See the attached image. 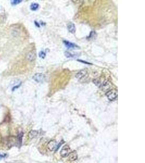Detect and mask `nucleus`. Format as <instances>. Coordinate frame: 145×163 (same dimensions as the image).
<instances>
[{"mask_svg": "<svg viewBox=\"0 0 145 163\" xmlns=\"http://www.w3.org/2000/svg\"><path fill=\"white\" fill-rule=\"evenodd\" d=\"M106 96L109 100L114 101L117 98V92L115 89L109 90L106 93Z\"/></svg>", "mask_w": 145, "mask_h": 163, "instance_id": "nucleus-1", "label": "nucleus"}, {"mask_svg": "<svg viewBox=\"0 0 145 163\" xmlns=\"http://www.w3.org/2000/svg\"><path fill=\"white\" fill-rule=\"evenodd\" d=\"M71 152V150L70 147L68 146V145H65L62 148V150L60 152V154L62 157L65 158L68 156V155L70 154V153Z\"/></svg>", "mask_w": 145, "mask_h": 163, "instance_id": "nucleus-2", "label": "nucleus"}, {"mask_svg": "<svg viewBox=\"0 0 145 163\" xmlns=\"http://www.w3.org/2000/svg\"><path fill=\"white\" fill-rule=\"evenodd\" d=\"M88 75V72L86 70H82L78 72V73H76V77L78 80L82 81L83 79H85L87 77Z\"/></svg>", "mask_w": 145, "mask_h": 163, "instance_id": "nucleus-3", "label": "nucleus"}, {"mask_svg": "<svg viewBox=\"0 0 145 163\" xmlns=\"http://www.w3.org/2000/svg\"><path fill=\"white\" fill-rule=\"evenodd\" d=\"M33 79L38 83H42L45 80V76L42 73H36L33 77Z\"/></svg>", "mask_w": 145, "mask_h": 163, "instance_id": "nucleus-4", "label": "nucleus"}, {"mask_svg": "<svg viewBox=\"0 0 145 163\" xmlns=\"http://www.w3.org/2000/svg\"><path fill=\"white\" fill-rule=\"evenodd\" d=\"M63 42L66 47L68 48H70V49H76H76H79V47H78L77 45L68 41L64 40Z\"/></svg>", "mask_w": 145, "mask_h": 163, "instance_id": "nucleus-5", "label": "nucleus"}, {"mask_svg": "<svg viewBox=\"0 0 145 163\" xmlns=\"http://www.w3.org/2000/svg\"><path fill=\"white\" fill-rule=\"evenodd\" d=\"M36 54L34 51L29 52L26 56V59L30 61H33L36 60Z\"/></svg>", "mask_w": 145, "mask_h": 163, "instance_id": "nucleus-6", "label": "nucleus"}, {"mask_svg": "<svg viewBox=\"0 0 145 163\" xmlns=\"http://www.w3.org/2000/svg\"><path fill=\"white\" fill-rule=\"evenodd\" d=\"M57 146V142L56 140H54L50 141L47 145L48 148L51 151H53L56 148Z\"/></svg>", "mask_w": 145, "mask_h": 163, "instance_id": "nucleus-7", "label": "nucleus"}, {"mask_svg": "<svg viewBox=\"0 0 145 163\" xmlns=\"http://www.w3.org/2000/svg\"><path fill=\"white\" fill-rule=\"evenodd\" d=\"M67 29L68 31L70 33H71L72 34H74L76 32V27H75V25H74V24L72 22H69L67 25Z\"/></svg>", "mask_w": 145, "mask_h": 163, "instance_id": "nucleus-8", "label": "nucleus"}, {"mask_svg": "<svg viewBox=\"0 0 145 163\" xmlns=\"http://www.w3.org/2000/svg\"><path fill=\"white\" fill-rule=\"evenodd\" d=\"M69 156V159L71 161H74L77 159L78 158V154L76 151H73L70 153L68 155Z\"/></svg>", "mask_w": 145, "mask_h": 163, "instance_id": "nucleus-9", "label": "nucleus"}, {"mask_svg": "<svg viewBox=\"0 0 145 163\" xmlns=\"http://www.w3.org/2000/svg\"><path fill=\"white\" fill-rule=\"evenodd\" d=\"M101 86L103 90L105 91V90H108V89L110 88L111 84L108 81H105L103 82L102 84H101Z\"/></svg>", "mask_w": 145, "mask_h": 163, "instance_id": "nucleus-10", "label": "nucleus"}, {"mask_svg": "<svg viewBox=\"0 0 145 163\" xmlns=\"http://www.w3.org/2000/svg\"><path fill=\"white\" fill-rule=\"evenodd\" d=\"M38 134V132L36 131H31V132H29V133L28 134V137H29V138L33 139L35 137H36L37 135Z\"/></svg>", "mask_w": 145, "mask_h": 163, "instance_id": "nucleus-11", "label": "nucleus"}, {"mask_svg": "<svg viewBox=\"0 0 145 163\" xmlns=\"http://www.w3.org/2000/svg\"><path fill=\"white\" fill-rule=\"evenodd\" d=\"M39 8V4L36 3H33L31 4V6H30V9L32 11H36Z\"/></svg>", "mask_w": 145, "mask_h": 163, "instance_id": "nucleus-12", "label": "nucleus"}, {"mask_svg": "<svg viewBox=\"0 0 145 163\" xmlns=\"http://www.w3.org/2000/svg\"><path fill=\"white\" fill-rule=\"evenodd\" d=\"M65 56H66L67 58H74L76 57V56L74 54H72L71 53H70L68 52H65Z\"/></svg>", "mask_w": 145, "mask_h": 163, "instance_id": "nucleus-13", "label": "nucleus"}, {"mask_svg": "<svg viewBox=\"0 0 145 163\" xmlns=\"http://www.w3.org/2000/svg\"><path fill=\"white\" fill-rule=\"evenodd\" d=\"M93 83L97 87H100L101 85V82L99 79H95L93 80Z\"/></svg>", "mask_w": 145, "mask_h": 163, "instance_id": "nucleus-14", "label": "nucleus"}, {"mask_svg": "<svg viewBox=\"0 0 145 163\" xmlns=\"http://www.w3.org/2000/svg\"><path fill=\"white\" fill-rule=\"evenodd\" d=\"M39 57L42 58V59H44V58L46 57V53L44 51H41L40 52H39Z\"/></svg>", "mask_w": 145, "mask_h": 163, "instance_id": "nucleus-15", "label": "nucleus"}, {"mask_svg": "<svg viewBox=\"0 0 145 163\" xmlns=\"http://www.w3.org/2000/svg\"><path fill=\"white\" fill-rule=\"evenodd\" d=\"M22 1H21V0H14V1H11V3L12 5H18V4L19 3H20Z\"/></svg>", "mask_w": 145, "mask_h": 163, "instance_id": "nucleus-16", "label": "nucleus"}, {"mask_svg": "<svg viewBox=\"0 0 145 163\" xmlns=\"http://www.w3.org/2000/svg\"><path fill=\"white\" fill-rule=\"evenodd\" d=\"M7 154H1V153H0V159H2L3 158H5V157H7Z\"/></svg>", "mask_w": 145, "mask_h": 163, "instance_id": "nucleus-17", "label": "nucleus"}, {"mask_svg": "<svg viewBox=\"0 0 145 163\" xmlns=\"http://www.w3.org/2000/svg\"><path fill=\"white\" fill-rule=\"evenodd\" d=\"M21 83H20L19 84H18V85H16V86H15L14 87H13V89H12V90L13 91H14L15 89H17V88H19L20 87V85H21Z\"/></svg>", "mask_w": 145, "mask_h": 163, "instance_id": "nucleus-18", "label": "nucleus"}, {"mask_svg": "<svg viewBox=\"0 0 145 163\" xmlns=\"http://www.w3.org/2000/svg\"><path fill=\"white\" fill-rule=\"evenodd\" d=\"M78 61H81V62H82V63H84V64H90V63H88V62L84 61H81V60H78Z\"/></svg>", "mask_w": 145, "mask_h": 163, "instance_id": "nucleus-19", "label": "nucleus"}, {"mask_svg": "<svg viewBox=\"0 0 145 163\" xmlns=\"http://www.w3.org/2000/svg\"><path fill=\"white\" fill-rule=\"evenodd\" d=\"M34 23H35V24H36V26L37 27H40V25H39V24H38V22H36V21H35Z\"/></svg>", "mask_w": 145, "mask_h": 163, "instance_id": "nucleus-20", "label": "nucleus"}]
</instances>
